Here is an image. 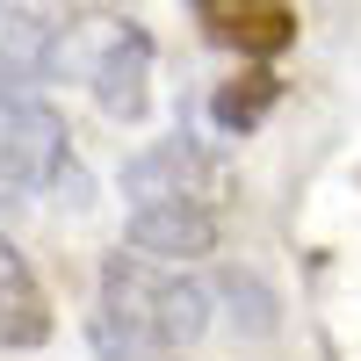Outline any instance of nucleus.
I'll use <instances>...</instances> for the list:
<instances>
[{"label":"nucleus","instance_id":"423d86ee","mask_svg":"<svg viewBox=\"0 0 361 361\" xmlns=\"http://www.w3.org/2000/svg\"><path fill=\"white\" fill-rule=\"evenodd\" d=\"M58 58H66V22H44L15 8V0H0V80H58Z\"/></svg>","mask_w":361,"mask_h":361},{"label":"nucleus","instance_id":"9d476101","mask_svg":"<svg viewBox=\"0 0 361 361\" xmlns=\"http://www.w3.org/2000/svg\"><path fill=\"white\" fill-rule=\"evenodd\" d=\"M217 304H231V318H246V333H275V296H267L246 267H224L217 282H209Z\"/></svg>","mask_w":361,"mask_h":361},{"label":"nucleus","instance_id":"f257e3e1","mask_svg":"<svg viewBox=\"0 0 361 361\" xmlns=\"http://www.w3.org/2000/svg\"><path fill=\"white\" fill-rule=\"evenodd\" d=\"M217 296L195 282L180 260L123 253L116 246L102 260V311H94V347L109 361H173L180 347H195L209 333Z\"/></svg>","mask_w":361,"mask_h":361},{"label":"nucleus","instance_id":"7ed1b4c3","mask_svg":"<svg viewBox=\"0 0 361 361\" xmlns=\"http://www.w3.org/2000/svg\"><path fill=\"white\" fill-rule=\"evenodd\" d=\"M123 195H130V209H202V217H224L238 180H231L224 152H209L202 137H159L123 166Z\"/></svg>","mask_w":361,"mask_h":361},{"label":"nucleus","instance_id":"f03ea898","mask_svg":"<svg viewBox=\"0 0 361 361\" xmlns=\"http://www.w3.org/2000/svg\"><path fill=\"white\" fill-rule=\"evenodd\" d=\"M58 73L87 80L109 116L137 123L145 102H152V37H145L137 22H116V15H80V22H66V58H58Z\"/></svg>","mask_w":361,"mask_h":361},{"label":"nucleus","instance_id":"6e6552de","mask_svg":"<svg viewBox=\"0 0 361 361\" xmlns=\"http://www.w3.org/2000/svg\"><path fill=\"white\" fill-rule=\"evenodd\" d=\"M44 340H51L44 282L29 275V260L0 238V347H44Z\"/></svg>","mask_w":361,"mask_h":361},{"label":"nucleus","instance_id":"1a4fd4ad","mask_svg":"<svg viewBox=\"0 0 361 361\" xmlns=\"http://www.w3.org/2000/svg\"><path fill=\"white\" fill-rule=\"evenodd\" d=\"M275 94H282V80L267 66H253V73H238V80H224L217 94H209V123L224 137H246V130H260V116L275 109Z\"/></svg>","mask_w":361,"mask_h":361},{"label":"nucleus","instance_id":"0eeeda50","mask_svg":"<svg viewBox=\"0 0 361 361\" xmlns=\"http://www.w3.org/2000/svg\"><path fill=\"white\" fill-rule=\"evenodd\" d=\"M130 253H152V260H202V253H217V238H224V217H202V209H130Z\"/></svg>","mask_w":361,"mask_h":361},{"label":"nucleus","instance_id":"20e7f679","mask_svg":"<svg viewBox=\"0 0 361 361\" xmlns=\"http://www.w3.org/2000/svg\"><path fill=\"white\" fill-rule=\"evenodd\" d=\"M73 166V145H66V123H58V109L37 102L29 87L0 80V188H58Z\"/></svg>","mask_w":361,"mask_h":361},{"label":"nucleus","instance_id":"39448f33","mask_svg":"<svg viewBox=\"0 0 361 361\" xmlns=\"http://www.w3.org/2000/svg\"><path fill=\"white\" fill-rule=\"evenodd\" d=\"M202 37L238 58H282L296 44V8L289 0H188Z\"/></svg>","mask_w":361,"mask_h":361}]
</instances>
